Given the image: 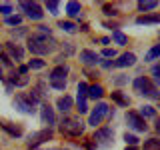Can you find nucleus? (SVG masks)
<instances>
[{"label": "nucleus", "mask_w": 160, "mask_h": 150, "mask_svg": "<svg viewBox=\"0 0 160 150\" xmlns=\"http://www.w3.org/2000/svg\"><path fill=\"white\" fill-rule=\"evenodd\" d=\"M58 48V42L54 40L50 34H32L28 36V50L36 56H46V54H52L54 50Z\"/></svg>", "instance_id": "nucleus-1"}, {"label": "nucleus", "mask_w": 160, "mask_h": 150, "mask_svg": "<svg viewBox=\"0 0 160 150\" xmlns=\"http://www.w3.org/2000/svg\"><path fill=\"white\" fill-rule=\"evenodd\" d=\"M84 126H86V124L82 122L80 116H64L62 122L58 124V130L68 138H78V136L84 134Z\"/></svg>", "instance_id": "nucleus-2"}, {"label": "nucleus", "mask_w": 160, "mask_h": 150, "mask_svg": "<svg viewBox=\"0 0 160 150\" xmlns=\"http://www.w3.org/2000/svg\"><path fill=\"white\" fill-rule=\"evenodd\" d=\"M40 102V98L36 96L34 92H18L16 96H14V108L18 110V112L22 114H34L36 112V104Z\"/></svg>", "instance_id": "nucleus-3"}, {"label": "nucleus", "mask_w": 160, "mask_h": 150, "mask_svg": "<svg viewBox=\"0 0 160 150\" xmlns=\"http://www.w3.org/2000/svg\"><path fill=\"white\" fill-rule=\"evenodd\" d=\"M132 86H134V92L140 94V96H146V98H152V100H160V90L152 84V80H150V78L138 76L132 82Z\"/></svg>", "instance_id": "nucleus-4"}, {"label": "nucleus", "mask_w": 160, "mask_h": 150, "mask_svg": "<svg viewBox=\"0 0 160 150\" xmlns=\"http://www.w3.org/2000/svg\"><path fill=\"white\" fill-rule=\"evenodd\" d=\"M110 114H112V110H110V106L106 102H98L96 104V108L92 110V112H90V118H88V124L90 126H94L96 128L100 122H102L104 118H108Z\"/></svg>", "instance_id": "nucleus-5"}, {"label": "nucleus", "mask_w": 160, "mask_h": 150, "mask_svg": "<svg viewBox=\"0 0 160 150\" xmlns=\"http://www.w3.org/2000/svg\"><path fill=\"white\" fill-rule=\"evenodd\" d=\"M92 140L96 142V146H102V148H108L114 140V130L108 128V126H102V128H96Z\"/></svg>", "instance_id": "nucleus-6"}, {"label": "nucleus", "mask_w": 160, "mask_h": 150, "mask_svg": "<svg viewBox=\"0 0 160 150\" xmlns=\"http://www.w3.org/2000/svg\"><path fill=\"white\" fill-rule=\"evenodd\" d=\"M126 124H128V128H132V130H136V132H146L148 130V124H146V120H144L140 114L136 112V110H128L126 112Z\"/></svg>", "instance_id": "nucleus-7"}, {"label": "nucleus", "mask_w": 160, "mask_h": 150, "mask_svg": "<svg viewBox=\"0 0 160 150\" xmlns=\"http://www.w3.org/2000/svg\"><path fill=\"white\" fill-rule=\"evenodd\" d=\"M18 8L24 10L30 20H42L44 18V10H42V6H40L38 2H20Z\"/></svg>", "instance_id": "nucleus-8"}, {"label": "nucleus", "mask_w": 160, "mask_h": 150, "mask_svg": "<svg viewBox=\"0 0 160 150\" xmlns=\"http://www.w3.org/2000/svg\"><path fill=\"white\" fill-rule=\"evenodd\" d=\"M52 128H42V130H38V132H32L28 136V146L30 148H36V146H40L42 142H46V140H50L52 138Z\"/></svg>", "instance_id": "nucleus-9"}, {"label": "nucleus", "mask_w": 160, "mask_h": 150, "mask_svg": "<svg viewBox=\"0 0 160 150\" xmlns=\"http://www.w3.org/2000/svg\"><path fill=\"white\" fill-rule=\"evenodd\" d=\"M40 118H42L44 124H48V128L56 124V114H54V108L50 106V104H46V102L40 104Z\"/></svg>", "instance_id": "nucleus-10"}, {"label": "nucleus", "mask_w": 160, "mask_h": 150, "mask_svg": "<svg viewBox=\"0 0 160 150\" xmlns=\"http://www.w3.org/2000/svg\"><path fill=\"white\" fill-rule=\"evenodd\" d=\"M4 50H6V54L10 58H12V62L16 60V62H20V60H24V48L20 46V44H16V42H6L4 44Z\"/></svg>", "instance_id": "nucleus-11"}, {"label": "nucleus", "mask_w": 160, "mask_h": 150, "mask_svg": "<svg viewBox=\"0 0 160 150\" xmlns=\"http://www.w3.org/2000/svg\"><path fill=\"white\" fill-rule=\"evenodd\" d=\"M80 62L84 64L86 68H90V66H96V64H100V56L94 50H80Z\"/></svg>", "instance_id": "nucleus-12"}, {"label": "nucleus", "mask_w": 160, "mask_h": 150, "mask_svg": "<svg viewBox=\"0 0 160 150\" xmlns=\"http://www.w3.org/2000/svg\"><path fill=\"white\" fill-rule=\"evenodd\" d=\"M66 76H68V66L62 64V66H54L52 70H50L48 80L50 82H66Z\"/></svg>", "instance_id": "nucleus-13"}, {"label": "nucleus", "mask_w": 160, "mask_h": 150, "mask_svg": "<svg viewBox=\"0 0 160 150\" xmlns=\"http://www.w3.org/2000/svg\"><path fill=\"white\" fill-rule=\"evenodd\" d=\"M136 64V56L132 52H124L122 56H118V60H114V68H128Z\"/></svg>", "instance_id": "nucleus-14"}, {"label": "nucleus", "mask_w": 160, "mask_h": 150, "mask_svg": "<svg viewBox=\"0 0 160 150\" xmlns=\"http://www.w3.org/2000/svg\"><path fill=\"white\" fill-rule=\"evenodd\" d=\"M30 82V78L28 76H22V74H16V72H12L10 74V78H8V82L12 88H22V86H26V84Z\"/></svg>", "instance_id": "nucleus-15"}, {"label": "nucleus", "mask_w": 160, "mask_h": 150, "mask_svg": "<svg viewBox=\"0 0 160 150\" xmlns=\"http://www.w3.org/2000/svg\"><path fill=\"white\" fill-rule=\"evenodd\" d=\"M0 128L6 130V132H8L12 138H20V136L24 134L22 126H18V124H12V122H0Z\"/></svg>", "instance_id": "nucleus-16"}, {"label": "nucleus", "mask_w": 160, "mask_h": 150, "mask_svg": "<svg viewBox=\"0 0 160 150\" xmlns=\"http://www.w3.org/2000/svg\"><path fill=\"white\" fill-rule=\"evenodd\" d=\"M72 106H74V100L70 98V96H66V94H64V96H60V98L56 100V108H58L62 114L70 112V110H72Z\"/></svg>", "instance_id": "nucleus-17"}, {"label": "nucleus", "mask_w": 160, "mask_h": 150, "mask_svg": "<svg viewBox=\"0 0 160 150\" xmlns=\"http://www.w3.org/2000/svg\"><path fill=\"white\" fill-rule=\"evenodd\" d=\"M66 14L70 18H76L82 14V4L80 2H74V0H70V2H66Z\"/></svg>", "instance_id": "nucleus-18"}, {"label": "nucleus", "mask_w": 160, "mask_h": 150, "mask_svg": "<svg viewBox=\"0 0 160 150\" xmlns=\"http://www.w3.org/2000/svg\"><path fill=\"white\" fill-rule=\"evenodd\" d=\"M110 96H112V102H116L118 106H122V108H128L130 100H128V96H124V94L120 92V90H114V92L110 94Z\"/></svg>", "instance_id": "nucleus-19"}, {"label": "nucleus", "mask_w": 160, "mask_h": 150, "mask_svg": "<svg viewBox=\"0 0 160 150\" xmlns=\"http://www.w3.org/2000/svg\"><path fill=\"white\" fill-rule=\"evenodd\" d=\"M160 22V14H142L136 18V24H158Z\"/></svg>", "instance_id": "nucleus-20"}, {"label": "nucleus", "mask_w": 160, "mask_h": 150, "mask_svg": "<svg viewBox=\"0 0 160 150\" xmlns=\"http://www.w3.org/2000/svg\"><path fill=\"white\" fill-rule=\"evenodd\" d=\"M104 94V88L100 86V84H92V86H88V98L90 100H100Z\"/></svg>", "instance_id": "nucleus-21"}, {"label": "nucleus", "mask_w": 160, "mask_h": 150, "mask_svg": "<svg viewBox=\"0 0 160 150\" xmlns=\"http://www.w3.org/2000/svg\"><path fill=\"white\" fill-rule=\"evenodd\" d=\"M32 92H34V94H36V96L40 98V102H42V100H44V98L48 96V88L44 86V82H42V80H40V82L36 84V86L32 88Z\"/></svg>", "instance_id": "nucleus-22"}, {"label": "nucleus", "mask_w": 160, "mask_h": 150, "mask_svg": "<svg viewBox=\"0 0 160 150\" xmlns=\"http://www.w3.org/2000/svg\"><path fill=\"white\" fill-rule=\"evenodd\" d=\"M156 6H158L156 0H140V2H138V10H140V12H148V10H154Z\"/></svg>", "instance_id": "nucleus-23"}, {"label": "nucleus", "mask_w": 160, "mask_h": 150, "mask_svg": "<svg viewBox=\"0 0 160 150\" xmlns=\"http://www.w3.org/2000/svg\"><path fill=\"white\" fill-rule=\"evenodd\" d=\"M112 42L118 44V46H124V44L128 42V38H126V34H122L120 30H112Z\"/></svg>", "instance_id": "nucleus-24"}, {"label": "nucleus", "mask_w": 160, "mask_h": 150, "mask_svg": "<svg viewBox=\"0 0 160 150\" xmlns=\"http://www.w3.org/2000/svg\"><path fill=\"white\" fill-rule=\"evenodd\" d=\"M4 24H8V26H20L22 24V14H10V16L4 18Z\"/></svg>", "instance_id": "nucleus-25"}, {"label": "nucleus", "mask_w": 160, "mask_h": 150, "mask_svg": "<svg viewBox=\"0 0 160 150\" xmlns=\"http://www.w3.org/2000/svg\"><path fill=\"white\" fill-rule=\"evenodd\" d=\"M138 114L144 120H146V118H154V116H156V108H154V106H140V112Z\"/></svg>", "instance_id": "nucleus-26"}, {"label": "nucleus", "mask_w": 160, "mask_h": 150, "mask_svg": "<svg viewBox=\"0 0 160 150\" xmlns=\"http://www.w3.org/2000/svg\"><path fill=\"white\" fill-rule=\"evenodd\" d=\"M142 150H160V138H148L144 142Z\"/></svg>", "instance_id": "nucleus-27"}, {"label": "nucleus", "mask_w": 160, "mask_h": 150, "mask_svg": "<svg viewBox=\"0 0 160 150\" xmlns=\"http://www.w3.org/2000/svg\"><path fill=\"white\" fill-rule=\"evenodd\" d=\"M58 26L62 28L64 32H68V34H74V32H76V28H78L76 24H74V22H70V20H66V22L62 20V22H58Z\"/></svg>", "instance_id": "nucleus-28"}, {"label": "nucleus", "mask_w": 160, "mask_h": 150, "mask_svg": "<svg viewBox=\"0 0 160 150\" xmlns=\"http://www.w3.org/2000/svg\"><path fill=\"white\" fill-rule=\"evenodd\" d=\"M46 66V60H42V58H32L28 62V68L30 70H40V68H44Z\"/></svg>", "instance_id": "nucleus-29"}, {"label": "nucleus", "mask_w": 160, "mask_h": 150, "mask_svg": "<svg viewBox=\"0 0 160 150\" xmlns=\"http://www.w3.org/2000/svg\"><path fill=\"white\" fill-rule=\"evenodd\" d=\"M154 58H160V44L152 46V48L146 52V56H144V60H154Z\"/></svg>", "instance_id": "nucleus-30"}, {"label": "nucleus", "mask_w": 160, "mask_h": 150, "mask_svg": "<svg viewBox=\"0 0 160 150\" xmlns=\"http://www.w3.org/2000/svg\"><path fill=\"white\" fill-rule=\"evenodd\" d=\"M0 62H2V64H4V66H6V68H12V66H14L12 58H10L8 54L4 52V50H0Z\"/></svg>", "instance_id": "nucleus-31"}, {"label": "nucleus", "mask_w": 160, "mask_h": 150, "mask_svg": "<svg viewBox=\"0 0 160 150\" xmlns=\"http://www.w3.org/2000/svg\"><path fill=\"white\" fill-rule=\"evenodd\" d=\"M102 12L106 14V16H118V10H116V6H112V4H102Z\"/></svg>", "instance_id": "nucleus-32"}, {"label": "nucleus", "mask_w": 160, "mask_h": 150, "mask_svg": "<svg viewBox=\"0 0 160 150\" xmlns=\"http://www.w3.org/2000/svg\"><path fill=\"white\" fill-rule=\"evenodd\" d=\"M76 110L80 114L88 112V104H86V98H76Z\"/></svg>", "instance_id": "nucleus-33"}, {"label": "nucleus", "mask_w": 160, "mask_h": 150, "mask_svg": "<svg viewBox=\"0 0 160 150\" xmlns=\"http://www.w3.org/2000/svg\"><path fill=\"white\" fill-rule=\"evenodd\" d=\"M12 12H14V6H12V4L0 2V14H4V16H10Z\"/></svg>", "instance_id": "nucleus-34"}, {"label": "nucleus", "mask_w": 160, "mask_h": 150, "mask_svg": "<svg viewBox=\"0 0 160 150\" xmlns=\"http://www.w3.org/2000/svg\"><path fill=\"white\" fill-rule=\"evenodd\" d=\"M78 98H88V84L86 82L78 84Z\"/></svg>", "instance_id": "nucleus-35"}, {"label": "nucleus", "mask_w": 160, "mask_h": 150, "mask_svg": "<svg viewBox=\"0 0 160 150\" xmlns=\"http://www.w3.org/2000/svg\"><path fill=\"white\" fill-rule=\"evenodd\" d=\"M124 142H126V146H136L138 144V138L134 136V134H124Z\"/></svg>", "instance_id": "nucleus-36"}, {"label": "nucleus", "mask_w": 160, "mask_h": 150, "mask_svg": "<svg viewBox=\"0 0 160 150\" xmlns=\"http://www.w3.org/2000/svg\"><path fill=\"white\" fill-rule=\"evenodd\" d=\"M46 10H48L50 14H54V16H56L58 10H60V2H46Z\"/></svg>", "instance_id": "nucleus-37"}, {"label": "nucleus", "mask_w": 160, "mask_h": 150, "mask_svg": "<svg viewBox=\"0 0 160 150\" xmlns=\"http://www.w3.org/2000/svg\"><path fill=\"white\" fill-rule=\"evenodd\" d=\"M114 84H116V86H122V84H128V76H126V74H118V76L114 78Z\"/></svg>", "instance_id": "nucleus-38"}, {"label": "nucleus", "mask_w": 160, "mask_h": 150, "mask_svg": "<svg viewBox=\"0 0 160 150\" xmlns=\"http://www.w3.org/2000/svg\"><path fill=\"white\" fill-rule=\"evenodd\" d=\"M62 50H64V54H66V56L74 54V46H72V42H64V44H62Z\"/></svg>", "instance_id": "nucleus-39"}, {"label": "nucleus", "mask_w": 160, "mask_h": 150, "mask_svg": "<svg viewBox=\"0 0 160 150\" xmlns=\"http://www.w3.org/2000/svg\"><path fill=\"white\" fill-rule=\"evenodd\" d=\"M102 56H104V58H114V56H116V50H114V48H108V46H106V48L102 50Z\"/></svg>", "instance_id": "nucleus-40"}, {"label": "nucleus", "mask_w": 160, "mask_h": 150, "mask_svg": "<svg viewBox=\"0 0 160 150\" xmlns=\"http://www.w3.org/2000/svg\"><path fill=\"white\" fill-rule=\"evenodd\" d=\"M50 86L54 90H66V82H50Z\"/></svg>", "instance_id": "nucleus-41"}, {"label": "nucleus", "mask_w": 160, "mask_h": 150, "mask_svg": "<svg viewBox=\"0 0 160 150\" xmlns=\"http://www.w3.org/2000/svg\"><path fill=\"white\" fill-rule=\"evenodd\" d=\"M38 32L40 34H50V36H52V30H50L48 26H44V24H40V26H38Z\"/></svg>", "instance_id": "nucleus-42"}, {"label": "nucleus", "mask_w": 160, "mask_h": 150, "mask_svg": "<svg viewBox=\"0 0 160 150\" xmlns=\"http://www.w3.org/2000/svg\"><path fill=\"white\" fill-rule=\"evenodd\" d=\"M84 146H86L88 150H96V142H94V140L90 138V140H86V142H84Z\"/></svg>", "instance_id": "nucleus-43"}, {"label": "nucleus", "mask_w": 160, "mask_h": 150, "mask_svg": "<svg viewBox=\"0 0 160 150\" xmlns=\"http://www.w3.org/2000/svg\"><path fill=\"white\" fill-rule=\"evenodd\" d=\"M100 64H102L104 68H114V62H112V60H100Z\"/></svg>", "instance_id": "nucleus-44"}, {"label": "nucleus", "mask_w": 160, "mask_h": 150, "mask_svg": "<svg viewBox=\"0 0 160 150\" xmlns=\"http://www.w3.org/2000/svg\"><path fill=\"white\" fill-rule=\"evenodd\" d=\"M28 66H24V64H20V66H18V74H22V76H26V72H28Z\"/></svg>", "instance_id": "nucleus-45"}, {"label": "nucleus", "mask_w": 160, "mask_h": 150, "mask_svg": "<svg viewBox=\"0 0 160 150\" xmlns=\"http://www.w3.org/2000/svg\"><path fill=\"white\" fill-rule=\"evenodd\" d=\"M12 34H14V36H22V34H26V28H22V26H20L18 30H12Z\"/></svg>", "instance_id": "nucleus-46"}, {"label": "nucleus", "mask_w": 160, "mask_h": 150, "mask_svg": "<svg viewBox=\"0 0 160 150\" xmlns=\"http://www.w3.org/2000/svg\"><path fill=\"white\" fill-rule=\"evenodd\" d=\"M152 74H154V76H160V64H156V66H152Z\"/></svg>", "instance_id": "nucleus-47"}, {"label": "nucleus", "mask_w": 160, "mask_h": 150, "mask_svg": "<svg viewBox=\"0 0 160 150\" xmlns=\"http://www.w3.org/2000/svg\"><path fill=\"white\" fill-rule=\"evenodd\" d=\"M98 42L106 46V44H110V42H112V38H98Z\"/></svg>", "instance_id": "nucleus-48"}, {"label": "nucleus", "mask_w": 160, "mask_h": 150, "mask_svg": "<svg viewBox=\"0 0 160 150\" xmlns=\"http://www.w3.org/2000/svg\"><path fill=\"white\" fill-rule=\"evenodd\" d=\"M86 74H88V78H92V80H94V78H98V72H90V70H88Z\"/></svg>", "instance_id": "nucleus-49"}, {"label": "nucleus", "mask_w": 160, "mask_h": 150, "mask_svg": "<svg viewBox=\"0 0 160 150\" xmlns=\"http://www.w3.org/2000/svg\"><path fill=\"white\" fill-rule=\"evenodd\" d=\"M152 84H154V86H160V76H154V80H152Z\"/></svg>", "instance_id": "nucleus-50"}, {"label": "nucleus", "mask_w": 160, "mask_h": 150, "mask_svg": "<svg viewBox=\"0 0 160 150\" xmlns=\"http://www.w3.org/2000/svg\"><path fill=\"white\" fill-rule=\"evenodd\" d=\"M154 128H156V132L160 134V118H156V122H154Z\"/></svg>", "instance_id": "nucleus-51"}, {"label": "nucleus", "mask_w": 160, "mask_h": 150, "mask_svg": "<svg viewBox=\"0 0 160 150\" xmlns=\"http://www.w3.org/2000/svg\"><path fill=\"white\" fill-rule=\"evenodd\" d=\"M126 150H136V146H126Z\"/></svg>", "instance_id": "nucleus-52"}, {"label": "nucleus", "mask_w": 160, "mask_h": 150, "mask_svg": "<svg viewBox=\"0 0 160 150\" xmlns=\"http://www.w3.org/2000/svg\"><path fill=\"white\" fill-rule=\"evenodd\" d=\"M0 80H4V74H2V68H0Z\"/></svg>", "instance_id": "nucleus-53"}, {"label": "nucleus", "mask_w": 160, "mask_h": 150, "mask_svg": "<svg viewBox=\"0 0 160 150\" xmlns=\"http://www.w3.org/2000/svg\"><path fill=\"white\" fill-rule=\"evenodd\" d=\"M52 150H62V148H52Z\"/></svg>", "instance_id": "nucleus-54"}]
</instances>
